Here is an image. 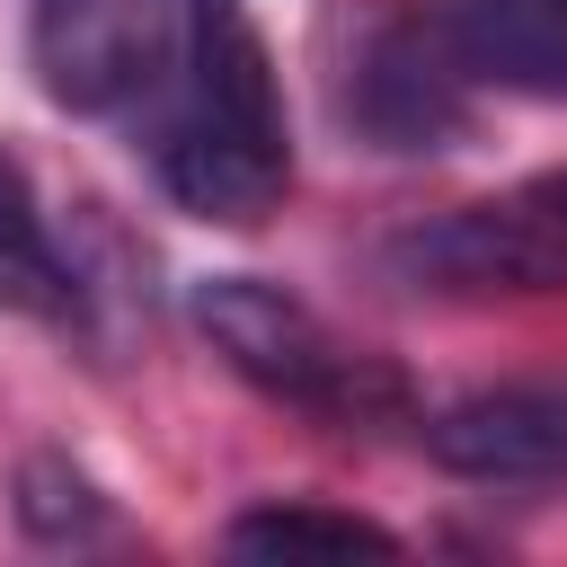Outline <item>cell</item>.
<instances>
[{
	"mask_svg": "<svg viewBox=\"0 0 567 567\" xmlns=\"http://www.w3.org/2000/svg\"><path fill=\"white\" fill-rule=\"evenodd\" d=\"M177 115L159 124V186L195 221H266L292 186V133H284V89L257 18L239 0H186V44H177Z\"/></svg>",
	"mask_w": 567,
	"mask_h": 567,
	"instance_id": "1",
	"label": "cell"
},
{
	"mask_svg": "<svg viewBox=\"0 0 567 567\" xmlns=\"http://www.w3.org/2000/svg\"><path fill=\"white\" fill-rule=\"evenodd\" d=\"M195 328H204L213 354H221L248 390H266L275 408H301V416L346 425V434L408 416V381H399L381 354L346 346L310 301H292V292L266 284V275H204V284H195Z\"/></svg>",
	"mask_w": 567,
	"mask_h": 567,
	"instance_id": "2",
	"label": "cell"
},
{
	"mask_svg": "<svg viewBox=\"0 0 567 567\" xmlns=\"http://www.w3.org/2000/svg\"><path fill=\"white\" fill-rule=\"evenodd\" d=\"M390 266L416 292H567V168L408 221L390 239Z\"/></svg>",
	"mask_w": 567,
	"mask_h": 567,
	"instance_id": "3",
	"label": "cell"
},
{
	"mask_svg": "<svg viewBox=\"0 0 567 567\" xmlns=\"http://www.w3.org/2000/svg\"><path fill=\"white\" fill-rule=\"evenodd\" d=\"M186 0H27V53L53 106L115 115L177 71Z\"/></svg>",
	"mask_w": 567,
	"mask_h": 567,
	"instance_id": "4",
	"label": "cell"
},
{
	"mask_svg": "<svg viewBox=\"0 0 567 567\" xmlns=\"http://www.w3.org/2000/svg\"><path fill=\"white\" fill-rule=\"evenodd\" d=\"M425 452L478 487H567V381H496L425 416Z\"/></svg>",
	"mask_w": 567,
	"mask_h": 567,
	"instance_id": "5",
	"label": "cell"
},
{
	"mask_svg": "<svg viewBox=\"0 0 567 567\" xmlns=\"http://www.w3.org/2000/svg\"><path fill=\"white\" fill-rule=\"evenodd\" d=\"M461 62L443 44V27H372L363 53H354V80H346V115L381 142V151H443L461 124H470V97H461Z\"/></svg>",
	"mask_w": 567,
	"mask_h": 567,
	"instance_id": "6",
	"label": "cell"
},
{
	"mask_svg": "<svg viewBox=\"0 0 567 567\" xmlns=\"http://www.w3.org/2000/svg\"><path fill=\"white\" fill-rule=\"evenodd\" d=\"M434 27L470 80L567 97V0H434Z\"/></svg>",
	"mask_w": 567,
	"mask_h": 567,
	"instance_id": "7",
	"label": "cell"
},
{
	"mask_svg": "<svg viewBox=\"0 0 567 567\" xmlns=\"http://www.w3.org/2000/svg\"><path fill=\"white\" fill-rule=\"evenodd\" d=\"M0 310L18 319H53V328H80L89 319V292H80V266L53 248L44 213H35V186L27 168L0 151Z\"/></svg>",
	"mask_w": 567,
	"mask_h": 567,
	"instance_id": "8",
	"label": "cell"
},
{
	"mask_svg": "<svg viewBox=\"0 0 567 567\" xmlns=\"http://www.w3.org/2000/svg\"><path fill=\"white\" fill-rule=\"evenodd\" d=\"M221 549H239V558H399V532L372 514H346V505L266 496L221 523Z\"/></svg>",
	"mask_w": 567,
	"mask_h": 567,
	"instance_id": "9",
	"label": "cell"
},
{
	"mask_svg": "<svg viewBox=\"0 0 567 567\" xmlns=\"http://www.w3.org/2000/svg\"><path fill=\"white\" fill-rule=\"evenodd\" d=\"M18 523H27L35 540H80V532L106 523V496H97V478L71 470L62 452H27V461H18Z\"/></svg>",
	"mask_w": 567,
	"mask_h": 567,
	"instance_id": "10",
	"label": "cell"
}]
</instances>
